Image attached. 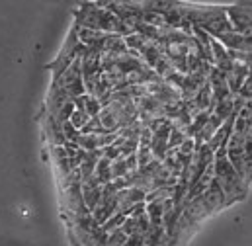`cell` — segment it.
Here are the masks:
<instances>
[{"instance_id": "cell-1", "label": "cell", "mask_w": 252, "mask_h": 246, "mask_svg": "<svg viewBox=\"0 0 252 246\" xmlns=\"http://www.w3.org/2000/svg\"><path fill=\"white\" fill-rule=\"evenodd\" d=\"M231 26H233V31L239 33V35H251V4L243 2V4H235V6H229L225 10Z\"/></svg>"}, {"instance_id": "cell-2", "label": "cell", "mask_w": 252, "mask_h": 246, "mask_svg": "<svg viewBox=\"0 0 252 246\" xmlns=\"http://www.w3.org/2000/svg\"><path fill=\"white\" fill-rule=\"evenodd\" d=\"M116 199H118V213H124V215H129L131 207L145 201V191H141L139 187H124L116 193Z\"/></svg>"}, {"instance_id": "cell-3", "label": "cell", "mask_w": 252, "mask_h": 246, "mask_svg": "<svg viewBox=\"0 0 252 246\" xmlns=\"http://www.w3.org/2000/svg\"><path fill=\"white\" fill-rule=\"evenodd\" d=\"M227 51H241V53H251V35H239L235 31L221 33L215 37Z\"/></svg>"}, {"instance_id": "cell-4", "label": "cell", "mask_w": 252, "mask_h": 246, "mask_svg": "<svg viewBox=\"0 0 252 246\" xmlns=\"http://www.w3.org/2000/svg\"><path fill=\"white\" fill-rule=\"evenodd\" d=\"M80 193H82V201H84V207L88 209V213H92L98 203H100V197H102V185L98 184V180L92 176L90 180L82 182L80 184Z\"/></svg>"}, {"instance_id": "cell-5", "label": "cell", "mask_w": 252, "mask_h": 246, "mask_svg": "<svg viewBox=\"0 0 252 246\" xmlns=\"http://www.w3.org/2000/svg\"><path fill=\"white\" fill-rule=\"evenodd\" d=\"M110 160L108 158H104V156H100V160H98V164H96V170H94V178L98 180V184L100 185H106L112 182V170H110Z\"/></svg>"}, {"instance_id": "cell-6", "label": "cell", "mask_w": 252, "mask_h": 246, "mask_svg": "<svg viewBox=\"0 0 252 246\" xmlns=\"http://www.w3.org/2000/svg\"><path fill=\"white\" fill-rule=\"evenodd\" d=\"M124 221H126V215H124V213H114L106 223H102V225H100V231H102V233H106V235H110V233L118 231V229L124 225Z\"/></svg>"}, {"instance_id": "cell-7", "label": "cell", "mask_w": 252, "mask_h": 246, "mask_svg": "<svg viewBox=\"0 0 252 246\" xmlns=\"http://www.w3.org/2000/svg\"><path fill=\"white\" fill-rule=\"evenodd\" d=\"M135 158H137V168H145L151 160H153V153H151V147H137V153H135Z\"/></svg>"}, {"instance_id": "cell-8", "label": "cell", "mask_w": 252, "mask_h": 246, "mask_svg": "<svg viewBox=\"0 0 252 246\" xmlns=\"http://www.w3.org/2000/svg\"><path fill=\"white\" fill-rule=\"evenodd\" d=\"M110 170H112V180H120L127 174V166H126V158H116L112 164H110Z\"/></svg>"}, {"instance_id": "cell-9", "label": "cell", "mask_w": 252, "mask_h": 246, "mask_svg": "<svg viewBox=\"0 0 252 246\" xmlns=\"http://www.w3.org/2000/svg\"><path fill=\"white\" fill-rule=\"evenodd\" d=\"M88 120H90V118H88V116H86L82 110H74V112L70 114V118H68V123H70V125H72L76 131H80V129H82V127L88 123Z\"/></svg>"}, {"instance_id": "cell-10", "label": "cell", "mask_w": 252, "mask_h": 246, "mask_svg": "<svg viewBox=\"0 0 252 246\" xmlns=\"http://www.w3.org/2000/svg\"><path fill=\"white\" fill-rule=\"evenodd\" d=\"M120 231L126 235L127 239H129L131 235L139 233V229H137V219H133V217H126V221H124V225L120 227Z\"/></svg>"}, {"instance_id": "cell-11", "label": "cell", "mask_w": 252, "mask_h": 246, "mask_svg": "<svg viewBox=\"0 0 252 246\" xmlns=\"http://www.w3.org/2000/svg\"><path fill=\"white\" fill-rule=\"evenodd\" d=\"M193 149H195V141H193V137H186V139H184V143L178 147V153H180V154H184V156H191Z\"/></svg>"}]
</instances>
